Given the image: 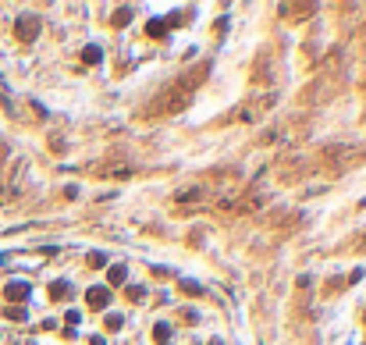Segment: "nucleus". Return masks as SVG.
Instances as JSON below:
<instances>
[{
	"mask_svg": "<svg viewBox=\"0 0 366 345\" xmlns=\"http://www.w3.org/2000/svg\"><path fill=\"white\" fill-rule=\"evenodd\" d=\"M89 303H93V306H103V303H107V288H93V292H89Z\"/></svg>",
	"mask_w": 366,
	"mask_h": 345,
	"instance_id": "obj_1",
	"label": "nucleus"
}]
</instances>
